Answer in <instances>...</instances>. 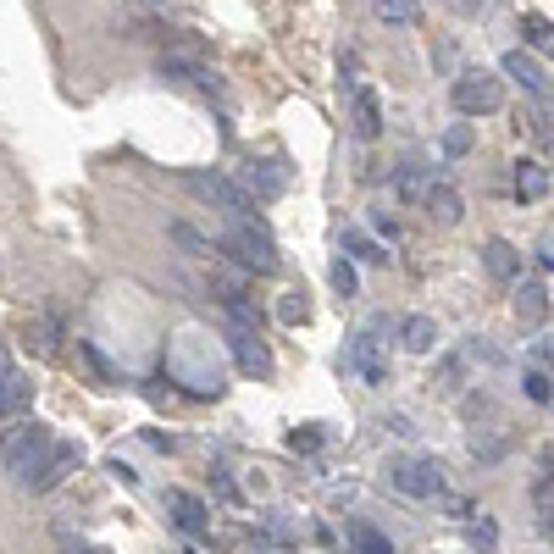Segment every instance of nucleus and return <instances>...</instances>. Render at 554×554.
Returning a JSON list of instances; mask_svg holds the SVG:
<instances>
[{
    "mask_svg": "<svg viewBox=\"0 0 554 554\" xmlns=\"http://www.w3.org/2000/svg\"><path fill=\"white\" fill-rule=\"evenodd\" d=\"M50 455H56V438L39 422H17L12 433H0V466H6V477H12L17 488H28V494H34L39 471L50 466Z\"/></svg>",
    "mask_w": 554,
    "mask_h": 554,
    "instance_id": "obj_1",
    "label": "nucleus"
},
{
    "mask_svg": "<svg viewBox=\"0 0 554 554\" xmlns=\"http://www.w3.org/2000/svg\"><path fill=\"white\" fill-rule=\"evenodd\" d=\"M217 244H222V250H228L239 266H244V272H277V244H272V233H266L261 222L233 217V228L222 233Z\"/></svg>",
    "mask_w": 554,
    "mask_h": 554,
    "instance_id": "obj_2",
    "label": "nucleus"
},
{
    "mask_svg": "<svg viewBox=\"0 0 554 554\" xmlns=\"http://www.w3.org/2000/svg\"><path fill=\"white\" fill-rule=\"evenodd\" d=\"M189 194L211 211H228V217H250L255 211V194L244 183H233L228 172H189Z\"/></svg>",
    "mask_w": 554,
    "mask_h": 554,
    "instance_id": "obj_3",
    "label": "nucleus"
},
{
    "mask_svg": "<svg viewBox=\"0 0 554 554\" xmlns=\"http://www.w3.org/2000/svg\"><path fill=\"white\" fill-rule=\"evenodd\" d=\"M505 106V84L494 73H460L455 78V111L460 117H494Z\"/></svg>",
    "mask_w": 554,
    "mask_h": 554,
    "instance_id": "obj_4",
    "label": "nucleus"
},
{
    "mask_svg": "<svg viewBox=\"0 0 554 554\" xmlns=\"http://www.w3.org/2000/svg\"><path fill=\"white\" fill-rule=\"evenodd\" d=\"M388 477H394V488H399L405 499H433V494H444V466H438L433 455L394 460V466H388Z\"/></svg>",
    "mask_w": 554,
    "mask_h": 554,
    "instance_id": "obj_5",
    "label": "nucleus"
},
{
    "mask_svg": "<svg viewBox=\"0 0 554 554\" xmlns=\"http://www.w3.org/2000/svg\"><path fill=\"white\" fill-rule=\"evenodd\" d=\"M228 344H233V361H239V372H250V377H266V372H272V355H266V344H261V327L228 322Z\"/></svg>",
    "mask_w": 554,
    "mask_h": 554,
    "instance_id": "obj_6",
    "label": "nucleus"
},
{
    "mask_svg": "<svg viewBox=\"0 0 554 554\" xmlns=\"http://www.w3.org/2000/svg\"><path fill=\"white\" fill-rule=\"evenodd\" d=\"M516 322L521 327L549 322V289H543V277H516Z\"/></svg>",
    "mask_w": 554,
    "mask_h": 554,
    "instance_id": "obj_7",
    "label": "nucleus"
},
{
    "mask_svg": "<svg viewBox=\"0 0 554 554\" xmlns=\"http://www.w3.org/2000/svg\"><path fill=\"white\" fill-rule=\"evenodd\" d=\"M244 189L255 200H277L289 189V172H283V161H244Z\"/></svg>",
    "mask_w": 554,
    "mask_h": 554,
    "instance_id": "obj_8",
    "label": "nucleus"
},
{
    "mask_svg": "<svg viewBox=\"0 0 554 554\" xmlns=\"http://www.w3.org/2000/svg\"><path fill=\"white\" fill-rule=\"evenodd\" d=\"M427 217H433L438 222V228H455V222H460V211H466V200H460V189H455V183H444V178H433V183H427Z\"/></svg>",
    "mask_w": 554,
    "mask_h": 554,
    "instance_id": "obj_9",
    "label": "nucleus"
},
{
    "mask_svg": "<svg viewBox=\"0 0 554 554\" xmlns=\"http://www.w3.org/2000/svg\"><path fill=\"white\" fill-rule=\"evenodd\" d=\"M350 122H355V139H377L383 133V106H377V95L366 84L350 89Z\"/></svg>",
    "mask_w": 554,
    "mask_h": 554,
    "instance_id": "obj_10",
    "label": "nucleus"
},
{
    "mask_svg": "<svg viewBox=\"0 0 554 554\" xmlns=\"http://www.w3.org/2000/svg\"><path fill=\"white\" fill-rule=\"evenodd\" d=\"M399 344H405L410 355H433L438 322H433V316H405V322H399Z\"/></svg>",
    "mask_w": 554,
    "mask_h": 554,
    "instance_id": "obj_11",
    "label": "nucleus"
},
{
    "mask_svg": "<svg viewBox=\"0 0 554 554\" xmlns=\"http://www.w3.org/2000/svg\"><path fill=\"white\" fill-rule=\"evenodd\" d=\"M505 78H516V84H521V89H532V95H543V89H549L543 67L527 56V50H510V56H505Z\"/></svg>",
    "mask_w": 554,
    "mask_h": 554,
    "instance_id": "obj_12",
    "label": "nucleus"
},
{
    "mask_svg": "<svg viewBox=\"0 0 554 554\" xmlns=\"http://www.w3.org/2000/svg\"><path fill=\"white\" fill-rule=\"evenodd\" d=\"M482 266H488L499 283H516V277H521V255L510 250L505 239H488V250H482Z\"/></svg>",
    "mask_w": 554,
    "mask_h": 554,
    "instance_id": "obj_13",
    "label": "nucleus"
},
{
    "mask_svg": "<svg viewBox=\"0 0 554 554\" xmlns=\"http://www.w3.org/2000/svg\"><path fill=\"white\" fill-rule=\"evenodd\" d=\"M167 505H172V516H178L183 532H205V527H211V510H205L194 494H183V488H178V494H167Z\"/></svg>",
    "mask_w": 554,
    "mask_h": 554,
    "instance_id": "obj_14",
    "label": "nucleus"
},
{
    "mask_svg": "<svg viewBox=\"0 0 554 554\" xmlns=\"http://www.w3.org/2000/svg\"><path fill=\"white\" fill-rule=\"evenodd\" d=\"M427 183H433V178H427L416 161H405V167L394 172V194H399L405 205H422V200H427Z\"/></svg>",
    "mask_w": 554,
    "mask_h": 554,
    "instance_id": "obj_15",
    "label": "nucleus"
},
{
    "mask_svg": "<svg viewBox=\"0 0 554 554\" xmlns=\"http://www.w3.org/2000/svg\"><path fill=\"white\" fill-rule=\"evenodd\" d=\"M67 471H78V449L73 444H56V455H50V466L39 471V482H34V494H45V488H56Z\"/></svg>",
    "mask_w": 554,
    "mask_h": 554,
    "instance_id": "obj_16",
    "label": "nucleus"
},
{
    "mask_svg": "<svg viewBox=\"0 0 554 554\" xmlns=\"http://www.w3.org/2000/svg\"><path fill=\"white\" fill-rule=\"evenodd\" d=\"M516 194L521 200H543V194H549V172H543L538 161H516Z\"/></svg>",
    "mask_w": 554,
    "mask_h": 554,
    "instance_id": "obj_17",
    "label": "nucleus"
},
{
    "mask_svg": "<svg viewBox=\"0 0 554 554\" xmlns=\"http://www.w3.org/2000/svg\"><path fill=\"white\" fill-rule=\"evenodd\" d=\"M28 399H34L28 377H23V372H12V383L0 388V416H23V410H28Z\"/></svg>",
    "mask_w": 554,
    "mask_h": 554,
    "instance_id": "obj_18",
    "label": "nucleus"
},
{
    "mask_svg": "<svg viewBox=\"0 0 554 554\" xmlns=\"http://www.w3.org/2000/svg\"><path fill=\"white\" fill-rule=\"evenodd\" d=\"M372 12L383 17V23H394V28H410L416 17H422V6H416V0H372Z\"/></svg>",
    "mask_w": 554,
    "mask_h": 554,
    "instance_id": "obj_19",
    "label": "nucleus"
},
{
    "mask_svg": "<svg viewBox=\"0 0 554 554\" xmlns=\"http://www.w3.org/2000/svg\"><path fill=\"white\" fill-rule=\"evenodd\" d=\"M521 34H527V45H538V50H549V56H554V23H549V17L527 12V17H521Z\"/></svg>",
    "mask_w": 554,
    "mask_h": 554,
    "instance_id": "obj_20",
    "label": "nucleus"
},
{
    "mask_svg": "<svg viewBox=\"0 0 554 554\" xmlns=\"http://www.w3.org/2000/svg\"><path fill=\"white\" fill-rule=\"evenodd\" d=\"M350 543H355V554H394V543H388L372 521H361V527L350 532Z\"/></svg>",
    "mask_w": 554,
    "mask_h": 554,
    "instance_id": "obj_21",
    "label": "nucleus"
},
{
    "mask_svg": "<svg viewBox=\"0 0 554 554\" xmlns=\"http://www.w3.org/2000/svg\"><path fill=\"white\" fill-rule=\"evenodd\" d=\"M277 322H283V327H305V322H311L305 294H283V300H277Z\"/></svg>",
    "mask_w": 554,
    "mask_h": 554,
    "instance_id": "obj_22",
    "label": "nucleus"
},
{
    "mask_svg": "<svg viewBox=\"0 0 554 554\" xmlns=\"http://www.w3.org/2000/svg\"><path fill=\"white\" fill-rule=\"evenodd\" d=\"M333 289L344 294V300H355V294H361V277H355L350 261H333Z\"/></svg>",
    "mask_w": 554,
    "mask_h": 554,
    "instance_id": "obj_23",
    "label": "nucleus"
},
{
    "mask_svg": "<svg viewBox=\"0 0 554 554\" xmlns=\"http://www.w3.org/2000/svg\"><path fill=\"white\" fill-rule=\"evenodd\" d=\"M471 543H477L482 554H494V549H499V527H494L488 516H477V521H471Z\"/></svg>",
    "mask_w": 554,
    "mask_h": 554,
    "instance_id": "obj_24",
    "label": "nucleus"
},
{
    "mask_svg": "<svg viewBox=\"0 0 554 554\" xmlns=\"http://www.w3.org/2000/svg\"><path fill=\"white\" fill-rule=\"evenodd\" d=\"M521 388H527V399H532V405H549V399H554L549 372H527V383H521Z\"/></svg>",
    "mask_w": 554,
    "mask_h": 554,
    "instance_id": "obj_25",
    "label": "nucleus"
},
{
    "mask_svg": "<svg viewBox=\"0 0 554 554\" xmlns=\"http://www.w3.org/2000/svg\"><path fill=\"white\" fill-rule=\"evenodd\" d=\"M444 150H449V156H466V150H471V128H466V122H455V128L444 133Z\"/></svg>",
    "mask_w": 554,
    "mask_h": 554,
    "instance_id": "obj_26",
    "label": "nucleus"
},
{
    "mask_svg": "<svg viewBox=\"0 0 554 554\" xmlns=\"http://www.w3.org/2000/svg\"><path fill=\"white\" fill-rule=\"evenodd\" d=\"M78 355H84V361H89V372H95V377H106V383H111V377H117V372H111V361L95 350V344H78Z\"/></svg>",
    "mask_w": 554,
    "mask_h": 554,
    "instance_id": "obj_27",
    "label": "nucleus"
},
{
    "mask_svg": "<svg viewBox=\"0 0 554 554\" xmlns=\"http://www.w3.org/2000/svg\"><path fill=\"white\" fill-rule=\"evenodd\" d=\"M172 239H178V244H183V250H189V255H211V244H205V239H200V233H194V228H172Z\"/></svg>",
    "mask_w": 554,
    "mask_h": 554,
    "instance_id": "obj_28",
    "label": "nucleus"
},
{
    "mask_svg": "<svg viewBox=\"0 0 554 554\" xmlns=\"http://www.w3.org/2000/svg\"><path fill=\"white\" fill-rule=\"evenodd\" d=\"M344 244H350V250H355V255H361V261H388V255H383V250H377V244H366V239H361V233H344Z\"/></svg>",
    "mask_w": 554,
    "mask_h": 554,
    "instance_id": "obj_29",
    "label": "nucleus"
},
{
    "mask_svg": "<svg viewBox=\"0 0 554 554\" xmlns=\"http://www.w3.org/2000/svg\"><path fill=\"white\" fill-rule=\"evenodd\" d=\"M56 538H61V554H100V549H89V543H78L73 532H56Z\"/></svg>",
    "mask_w": 554,
    "mask_h": 554,
    "instance_id": "obj_30",
    "label": "nucleus"
},
{
    "mask_svg": "<svg viewBox=\"0 0 554 554\" xmlns=\"http://www.w3.org/2000/svg\"><path fill=\"white\" fill-rule=\"evenodd\" d=\"M532 355H538V366H554V338H538V350Z\"/></svg>",
    "mask_w": 554,
    "mask_h": 554,
    "instance_id": "obj_31",
    "label": "nucleus"
},
{
    "mask_svg": "<svg viewBox=\"0 0 554 554\" xmlns=\"http://www.w3.org/2000/svg\"><path fill=\"white\" fill-rule=\"evenodd\" d=\"M322 438H316V427H305V433H294V449H316Z\"/></svg>",
    "mask_w": 554,
    "mask_h": 554,
    "instance_id": "obj_32",
    "label": "nucleus"
},
{
    "mask_svg": "<svg viewBox=\"0 0 554 554\" xmlns=\"http://www.w3.org/2000/svg\"><path fill=\"white\" fill-rule=\"evenodd\" d=\"M538 261H543V266H549V272H554V233H549V239L538 244Z\"/></svg>",
    "mask_w": 554,
    "mask_h": 554,
    "instance_id": "obj_33",
    "label": "nucleus"
},
{
    "mask_svg": "<svg viewBox=\"0 0 554 554\" xmlns=\"http://www.w3.org/2000/svg\"><path fill=\"white\" fill-rule=\"evenodd\" d=\"M12 372H17V366H12V361H6V350H0V388L12 383Z\"/></svg>",
    "mask_w": 554,
    "mask_h": 554,
    "instance_id": "obj_34",
    "label": "nucleus"
},
{
    "mask_svg": "<svg viewBox=\"0 0 554 554\" xmlns=\"http://www.w3.org/2000/svg\"><path fill=\"white\" fill-rule=\"evenodd\" d=\"M460 12H482V6H488V0H455Z\"/></svg>",
    "mask_w": 554,
    "mask_h": 554,
    "instance_id": "obj_35",
    "label": "nucleus"
}]
</instances>
